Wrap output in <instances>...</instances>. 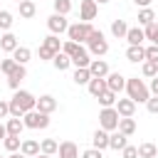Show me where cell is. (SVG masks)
Masks as SVG:
<instances>
[{
	"mask_svg": "<svg viewBox=\"0 0 158 158\" xmlns=\"http://www.w3.org/2000/svg\"><path fill=\"white\" fill-rule=\"evenodd\" d=\"M37 109V96L27 89H17L10 99V116L15 118H22L27 111H35Z\"/></svg>",
	"mask_w": 158,
	"mask_h": 158,
	"instance_id": "6da1fadb",
	"label": "cell"
},
{
	"mask_svg": "<svg viewBox=\"0 0 158 158\" xmlns=\"http://www.w3.org/2000/svg\"><path fill=\"white\" fill-rule=\"evenodd\" d=\"M126 96H128L131 101H136V104H146V101L151 99V89H148V84H146L143 79L128 77V79H126Z\"/></svg>",
	"mask_w": 158,
	"mask_h": 158,
	"instance_id": "7a4b0ae2",
	"label": "cell"
},
{
	"mask_svg": "<svg viewBox=\"0 0 158 158\" xmlns=\"http://www.w3.org/2000/svg\"><path fill=\"white\" fill-rule=\"evenodd\" d=\"M86 49H89V54L91 57H96V59H101L106 52H109V40H106V35L101 32V30H91V35H89V40H86Z\"/></svg>",
	"mask_w": 158,
	"mask_h": 158,
	"instance_id": "3957f363",
	"label": "cell"
},
{
	"mask_svg": "<svg viewBox=\"0 0 158 158\" xmlns=\"http://www.w3.org/2000/svg\"><path fill=\"white\" fill-rule=\"evenodd\" d=\"M91 30H94L91 22H81V20H79V22H72L69 30H67V40H72V42H77V44H86Z\"/></svg>",
	"mask_w": 158,
	"mask_h": 158,
	"instance_id": "277c9868",
	"label": "cell"
},
{
	"mask_svg": "<svg viewBox=\"0 0 158 158\" xmlns=\"http://www.w3.org/2000/svg\"><path fill=\"white\" fill-rule=\"evenodd\" d=\"M118 121H121V116H118L116 106H109V109H101L99 111V128L114 133V131H118Z\"/></svg>",
	"mask_w": 158,
	"mask_h": 158,
	"instance_id": "5b68a950",
	"label": "cell"
},
{
	"mask_svg": "<svg viewBox=\"0 0 158 158\" xmlns=\"http://www.w3.org/2000/svg\"><path fill=\"white\" fill-rule=\"evenodd\" d=\"M22 121H25V128H47L49 123H52V118H49V114H42V111H27L25 116H22Z\"/></svg>",
	"mask_w": 158,
	"mask_h": 158,
	"instance_id": "8992f818",
	"label": "cell"
},
{
	"mask_svg": "<svg viewBox=\"0 0 158 158\" xmlns=\"http://www.w3.org/2000/svg\"><path fill=\"white\" fill-rule=\"evenodd\" d=\"M69 20L64 17V15H57V12H52L49 17H47V30H49V35H67V30H69Z\"/></svg>",
	"mask_w": 158,
	"mask_h": 158,
	"instance_id": "52a82bcc",
	"label": "cell"
},
{
	"mask_svg": "<svg viewBox=\"0 0 158 158\" xmlns=\"http://www.w3.org/2000/svg\"><path fill=\"white\" fill-rule=\"evenodd\" d=\"M96 15H99V5L94 0H81L79 2V20L81 22H91Z\"/></svg>",
	"mask_w": 158,
	"mask_h": 158,
	"instance_id": "ba28073f",
	"label": "cell"
},
{
	"mask_svg": "<svg viewBox=\"0 0 158 158\" xmlns=\"http://www.w3.org/2000/svg\"><path fill=\"white\" fill-rule=\"evenodd\" d=\"M106 89H109V91H114V94L126 91V77H123V74H118V72H111V74L106 77Z\"/></svg>",
	"mask_w": 158,
	"mask_h": 158,
	"instance_id": "9c48e42d",
	"label": "cell"
},
{
	"mask_svg": "<svg viewBox=\"0 0 158 158\" xmlns=\"http://www.w3.org/2000/svg\"><path fill=\"white\" fill-rule=\"evenodd\" d=\"M57 106H59V104H57V99H54L52 94H42V96H37V111L52 116V114L57 111Z\"/></svg>",
	"mask_w": 158,
	"mask_h": 158,
	"instance_id": "30bf717a",
	"label": "cell"
},
{
	"mask_svg": "<svg viewBox=\"0 0 158 158\" xmlns=\"http://www.w3.org/2000/svg\"><path fill=\"white\" fill-rule=\"evenodd\" d=\"M89 64H91V54H89V49L81 44L79 52L72 57V67H74V69H89Z\"/></svg>",
	"mask_w": 158,
	"mask_h": 158,
	"instance_id": "8fae6325",
	"label": "cell"
},
{
	"mask_svg": "<svg viewBox=\"0 0 158 158\" xmlns=\"http://www.w3.org/2000/svg\"><path fill=\"white\" fill-rule=\"evenodd\" d=\"M25 77H27V67H25V64H17V67H15V72L7 77V86H10L12 91H17Z\"/></svg>",
	"mask_w": 158,
	"mask_h": 158,
	"instance_id": "7c38bea8",
	"label": "cell"
},
{
	"mask_svg": "<svg viewBox=\"0 0 158 158\" xmlns=\"http://www.w3.org/2000/svg\"><path fill=\"white\" fill-rule=\"evenodd\" d=\"M116 111H118L121 118H133V114H136V101H131L128 96H126V99H118V101H116Z\"/></svg>",
	"mask_w": 158,
	"mask_h": 158,
	"instance_id": "4fadbf2b",
	"label": "cell"
},
{
	"mask_svg": "<svg viewBox=\"0 0 158 158\" xmlns=\"http://www.w3.org/2000/svg\"><path fill=\"white\" fill-rule=\"evenodd\" d=\"M89 72H91V77H94V79H106V77L111 74V72H109V64H106L104 59H91Z\"/></svg>",
	"mask_w": 158,
	"mask_h": 158,
	"instance_id": "5bb4252c",
	"label": "cell"
},
{
	"mask_svg": "<svg viewBox=\"0 0 158 158\" xmlns=\"http://www.w3.org/2000/svg\"><path fill=\"white\" fill-rule=\"evenodd\" d=\"M17 47H20V40H17L12 32H2V37H0V49H2L5 54H12Z\"/></svg>",
	"mask_w": 158,
	"mask_h": 158,
	"instance_id": "9a60e30c",
	"label": "cell"
},
{
	"mask_svg": "<svg viewBox=\"0 0 158 158\" xmlns=\"http://www.w3.org/2000/svg\"><path fill=\"white\" fill-rule=\"evenodd\" d=\"M57 156H59V158H79L81 153H79V146H77L74 141H62Z\"/></svg>",
	"mask_w": 158,
	"mask_h": 158,
	"instance_id": "2e32d148",
	"label": "cell"
},
{
	"mask_svg": "<svg viewBox=\"0 0 158 158\" xmlns=\"http://www.w3.org/2000/svg\"><path fill=\"white\" fill-rule=\"evenodd\" d=\"M143 40H146V32H143V27H128V32H126V42H128V47H138V44H143Z\"/></svg>",
	"mask_w": 158,
	"mask_h": 158,
	"instance_id": "e0dca14e",
	"label": "cell"
},
{
	"mask_svg": "<svg viewBox=\"0 0 158 158\" xmlns=\"http://www.w3.org/2000/svg\"><path fill=\"white\" fill-rule=\"evenodd\" d=\"M91 148L106 151V148H109V131H104V128H96V131L91 133Z\"/></svg>",
	"mask_w": 158,
	"mask_h": 158,
	"instance_id": "ac0fdd59",
	"label": "cell"
},
{
	"mask_svg": "<svg viewBox=\"0 0 158 158\" xmlns=\"http://www.w3.org/2000/svg\"><path fill=\"white\" fill-rule=\"evenodd\" d=\"M126 146H128V136H123L121 131L109 133V148H111V151H123Z\"/></svg>",
	"mask_w": 158,
	"mask_h": 158,
	"instance_id": "d6986e66",
	"label": "cell"
},
{
	"mask_svg": "<svg viewBox=\"0 0 158 158\" xmlns=\"http://www.w3.org/2000/svg\"><path fill=\"white\" fill-rule=\"evenodd\" d=\"M20 153H22V156H27V158H35L37 153H42V151H40V141H35V138H22Z\"/></svg>",
	"mask_w": 158,
	"mask_h": 158,
	"instance_id": "ffe728a7",
	"label": "cell"
},
{
	"mask_svg": "<svg viewBox=\"0 0 158 158\" xmlns=\"http://www.w3.org/2000/svg\"><path fill=\"white\" fill-rule=\"evenodd\" d=\"M126 59H128L131 64H138V62L143 64V62H146V47H143V44L128 47V49H126Z\"/></svg>",
	"mask_w": 158,
	"mask_h": 158,
	"instance_id": "44dd1931",
	"label": "cell"
},
{
	"mask_svg": "<svg viewBox=\"0 0 158 158\" xmlns=\"http://www.w3.org/2000/svg\"><path fill=\"white\" fill-rule=\"evenodd\" d=\"M5 128H7V136H20V133L25 131V121H22V118L10 116V118L5 121Z\"/></svg>",
	"mask_w": 158,
	"mask_h": 158,
	"instance_id": "7402d4cb",
	"label": "cell"
},
{
	"mask_svg": "<svg viewBox=\"0 0 158 158\" xmlns=\"http://www.w3.org/2000/svg\"><path fill=\"white\" fill-rule=\"evenodd\" d=\"M126 32H128V22L126 20H111V35L116 40H126Z\"/></svg>",
	"mask_w": 158,
	"mask_h": 158,
	"instance_id": "603a6c76",
	"label": "cell"
},
{
	"mask_svg": "<svg viewBox=\"0 0 158 158\" xmlns=\"http://www.w3.org/2000/svg\"><path fill=\"white\" fill-rule=\"evenodd\" d=\"M10 57H12V59H15L17 64H27V62L32 59V49H30V47H22V44H20V47H17V49H15V52H12Z\"/></svg>",
	"mask_w": 158,
	"mask_h": 158,
	"instance_id": "cb8c5ba5",
	"label": "cell"
},
{
	"mask_svg": "<svg viewBox=\"0 0 158 158\" xmlns=\"http://www.w3.org/2000/svg\"><path fill=\"white\" fill-rule=\"evenodd\" d=\"M52 64H54V69H57V72H67V69L72 67V57H67L64 52H57V54H54V59H52Z\"/></svg>",
	"mask_w": 158,
	"mask_h": 158,
	"instance_id": "d4e9b609",
	"label": "cell"
},
{
	"mask_svg": "<svg viewBox=\"0 0 158 158\" xmlns=\"http://www.w3.org/2000/svg\"><path fill=\"white\" fill-rule=\"evenodd\" d=\"M138 158H158V146L151 143V141L141 143L138 146Z\"/></svg>",
	"mask_w": 158,
	"mask_h": 158,
	"instance_id": "484cf974",
	"label": "cell"
},
{
	"mask_svg": "<svg viewBox=\"0 0 158 158\" xmlns=\"http://www.w3.org/2000/svg\"><path fill=\"white\" fill-rule=\"evenodd\" d=\"M151 22H156V12L151 7H141L138 10V27H148Z\"/></svg>",
	"mask_w": 158,
	"mask_h": 158,
	"instance_id": "4316f807",
	"label": "cell"
},
{
	"mask_svg": "<svg viewBox=\"0 0 158 158\" xmlns=\"http://www.w3.org/2000/svg\"><path fill=\"white\" fill-rule=\"evenodd\" d=\"M72 79H74V84H77V86H86L94 77H91V72H89V69H74Z\"/></svg>",
	"mask_w": 158,
	"mask_h": 158,
	"instance_id": "83f0119b",
	"label": "cell"
},
{
	"mask_svg": "<svg viewBox=\"0 0 158 158\" xmlns=\"http://www.w3.org/2000/svg\"><path fill=\"white\" fill-rule=\"evenodd\" d=\"M86 89H89V94H91V96H96V99H99V96L106 91V79H91V81L86 84Z\"/></svg>",
	"mask_w": 158,
	"mask_h": 158,
	"instance_id": "f1b7e54d",
	"label": "cell"
},
{
	"mask_svg": "<svg viewBox=\"0 0 158 158\" xmlns=\"http://www.w3.org/2000/svg\"><path fill=\"white\" fill-rule=\"evenodd\" d=\"M12 22H15V15L10 12V10H0V32H10V27H12Z\"/></svg>",
	"mask_w": 158,
	"mask_h": 158,
	"instance_id": "f546056e",
	"label": "cell"
},
{
	"mask_svg": "<svg viewBox=\"0 0 158 158\" xmlns=\"http://www.w3.org/2000/svg\"><path fill=\"white\" fill-rule=\"evenodd\" d=\"M35 12H37V5H35L32 0H25V2H20V17H22V20H30V17H35Z\"/></svg>",
	"mask_w": 158,
	"mask_h": 158,
	"instance_id": "4dcf8cb0",
	"label": "cell"
},
{
	"mask_svg": "<svg viewBox=\"0 0 158 158\" xmlns=\"http://www.w3.org/2000/svg\"><path fill=\"white\" fill-rule=\"evenodd\" d=\"M40 44H44V47H47V49H52L54 54H57V52H62V40H59L57 35H47Z\"/></svg>",
	"mask_w": 158,
	"mask_h": 158,
	"instance_id": "1f68e13d",
	"label": "cell"
},
{
	"mask_svg": "<svg viewBox=\"0 0 158 158\" xmlns=\"http://www.w3.org/2000/svg\"><path fill=\"white\" fill-rule=\"evenodd\" d=\"M40 151L47 153V156H54V153L59 151V143H57L54 138H42V141H40Z\"/></svg>",
	"mask_w": 158,
	"mask_h": 158,
	"instance_id": "d6a6232c",
	"label": "cell"
},
{
	"mask_svg": "<svg viewBox=\"0 0 158 158\" xmlns=\"http://www.w3.org/2000/svg\"><path fill=\"white\" fill-rule=\"evenodd\" d=\"M141 74L146 77V79H153V77H158V62H143L141 64Z\"/></svg>",
	"mask_w": 158,
	"mask_h": 158,
	"instance_id": "836d02e7",
	"label": "cell"
},
{
	"mask_svg": "<svg viewBox=\"0 0 158 158\" xmlns=\"http://www.w3.org/2000/svg\"><path fill=\"white\" fill-rule=\"evenodd\" d=\"M116 101H118V94H114V91H104L101 96H99V104H101V109H109V106H116Z\"/></svg>",
	"mask_w": 158,
	"mask_h": 158,
	"instance_id": "e575fe53",
	"label": "cell"
},
{
	"mask_svg": "<svg viewBox=\"0 0 158 158\" xmlns=\"http://www.w3.org/2000/svg\"><path fill=\"white\" fill-rule=\"evenodd\" d=\"M2 146H5L7 153H17L20 146H22V138H20V136H7V138L2 141Z\"/></svg>",
	"mask_w": 158,
	"mask_h": 158,
	"instance_id": "d590c367",
	"label": "cell"
},
{
	"mask_svg": "<svg viewBox=\"0 0 158 158\" xmlns=\"http://www.w3.org/2000/svg\"><path fill=\"white\" fill-rule=\"evenodd\" d=\"M118 131H121L123 136H133V133H136V121H133V118H121V121H118Z\"/></svg>",
	"mask_w": 158,
	"mask_h": 158,
	"instance_id": "8d00e7d4",
	"label": "cell"
},
{
	"mask_svg": "<svg viewBox=\"0 0 158 158\" xmlns=\"http://www.w3.org/2000/svg\"><path fill=\"white\" fill-rule=\"evenodd\" d=\"M52 5H54V12L57 15H69L72 12V0H52Z\"/></svg>",
	"mask_w": 158,
	"mask_h": 158,
	"instance_id": "74e56055",
	"label": "cell"
},
{
	"mask_svg": "<svg viewBox=\"0 0 158 158\" xmlns=\"http://www.w3.org/2000/svg\"><path fill=\"white\" fill-rule=\"evenodd\" d=\"M15 67H17V62H15L12 57H5V59H0V72H2L5 77H10V74L15 72Z\"/></svg>",
	"mask_w": 158,
	"mask_h": 158,
	"instance_id": "f35d334b",
	"label": "cell"
},
{
	"mask_svg": "<svg viewBox=\"0 0 158 158\" xmlns=\"http://www.w3.org/2000/svg\"><path fill=\"white\" fill-rule=\"evenodd\" d=\"M79 47H81V44H77V42H72V40H64V42H62V52H64L67 57H74V54L79 52Z\"/></svg>",
	"mask_w": 158,
	"mask_h": 158,
	"instance_id": "ab89813d",
	"label": "cell"
},
{
	"mask_svg": "<svg viewBox=\"0 0 158 158\" xmlns=\"http://www.w3.org/2000/svg\"><path fill=\"white\" fill-rule=\"evenodd\" d=\"M37 54H40V59H42V62H52V59H54V52H52V49H47L44 44H40Z\"/></svg>",
	"mask_w": 158,
	"mask_h": 158,
	"instance_id": "60d3db41",
	"label": "cell"
},
{
	"mask_svg": "<svg viewBox=\"0 0 158 158\" xmlns=\"http://www.w3.org/2000/svg\"><path fill=\"white\" fill-rule=\"evenodd\" d=\"M121 158H138V146H126L123 151H121Z\"/></svg>",
	"mask_w": 158,
	"mask_h": 158,
	"instance_id": "b9f144b4",
	"label": "cell"
},
{
	"mask_svg": "<svg viewBox=\"0 0 158 158\" xmlns=\"http://www.w3.org/2000/svg\"><path fill=\"white\" fill-rule=\"evenodd\" d=\"M146 59L148 62H158V44H148L146 47Z\"/></svg>",
	"mask_w": 158,
	"mask_h": 158,
	"instance_id": "7bdbcfd3",
	"label": "cell"
},
{
	"mask_svg": "<svg viewBox=\"0 0 158 158\" xmlns=\"http://www.w3.org/2000/svg\"><path fill=\"white\" fill-rule=\"evenodd\" d=\"M101 153H104V151H99V148H86V151H81L79 158H104Z\"/></svg>",
	"mask_w": 158,
	"mask_h": 158,
	"instance_id": "ee69618b",
	"label": "cell"
},
{
	"mask_svg": "<svg viewBox=\"0 0 158 158\" xmlns=\"http://www.w3.org/2000/svg\"><path fill=\"white\" fill-rule=\"evenodd\" d=\"M156 30H158V22H151L148 27H143V32H146V40H151V42H153V37H156Z\"/></svg>",
	"mask_w": 158,
	"mask_h": 158,
	"instance_id": "f6af8a7d",
	"label": "cell"
},
{
	"mask_svg": "<svg viewBox=\"0 0 158 158\" xmlns=\"http://www.w3.org/2000/svg\"><path fill=\"white\" fill-rule=\"evenodd\" d=\"M146 109H148V114H158V96H151L146 101Z\"/></svg>",
	"mask_w": 158,
	"mask_h": 158,
	"instance_id": "bcb514c9",
	"label": "cell"
},
{
	"mask_svg": "<svg viewBox=\"0 0 158 158\" xmlns=\"http://www.w3.org/2000/svg\"><path fill=\"white\" fill-rule=\"evenodd\" d=\"M0 118H10V101L0 99Z\"/></svg>",
	"mask_w": 158,
	"mask_h": 158,
	"instance_id": "7dc6e473",
	"label": "cell"
},
{
	"mask_svg": "<svg viewBox=\"0 0 158 158\" xmlns=\"http://www.w3.org/2000/svg\"><path fill=\"white\" fill-rule=\"evenodd\" d=\"M148 89H151V96H158V77H153V79H151Z\"/></svg>",
	"mask_w": 158,
	"mask_h": 158,
	"instance_id": "c3c4849f",
	"label": "cell"
},
{
	"mask_svg": "<svg viewBox=\"0 0 158 158\" xmlns=\"http://www.w3.org/2000/svg\"><path fill=\"white\" fill-rule=\"evenodd\" d=\"M133 2H136L138 7H151V2H153V0H133Z\"/></svg>",
	"mask_w": 158,
	"mask_h": 158,
	"instance_id": "681fc988",
	"label": "cell"
},
{
	"mask_svg": "<svg viewBox=\"0 0 158 158\" xmlns=\"http://www.w3.org/2000/svg\"><path fill=\"white\" fill-rule=\"evenodd\" d=\"M7 158H27V156H22V153H20V151H17V153H10V156H7Z\"/></svg>",
	"mask_w": 158,
	"mask_h": 158,
	"instance_id": "f907efd6",
	"label": "cell"
},
{
	"mask_svg": "<svg viewBox=\"0 0 158 158\" xmlns=\"http://www.w3.org/2000/svg\"><path fill=\"white\" fill-rule=\"evenodd\" d=\"M35 158H52V156H47V153H37Z\"/></svg>",
	"mask_w": 158,
	"mask_h": 158,
	"instance_id": "816d5d0a",
	"label": "cell"
},
{
	"mask_svg": "<svg viewBox=\"0 0 158 158\" xmlns=\"http://www.w3.org/2000/svg\"><path fill=\"white\" fill-rule=\"evenodd\" d=\"M151 44H158V30H156V37H153V42Z\"/></svg>",
	"mask_w": 158,
	"mask_h": 158,
	"instance_id": "f5cc1de1",
	"label": "cell"
},
{
	"mask_svg": "<svg viewBox=\"0 0 158 158\" xmlns=\"http://www.w3.org/2000/svg\"><path fill=\"white\" fill-rule=\"evenodd\" d=\"M94 2H96V5H106L109 0H94Z\"/></svg>",
	"mask_w": 158,
	"mask_h": 158,
	"instance_id": "db71d44e",
	"label": "cell"
},
{
	"mask_svg": "<svg viewBox=\"0 0 158 158\" xmlns=\"http://www.w3.org/2000/svg\"><path fill=\"white\" fill-rule=\"evenodd\" d=\"M15 2H17V5H20V2H25V0H15Z\"/></svg>",
	"mask_w": 158,
	"mask_h": 158,
	"instance_id": "11a10c76",
	"label": "cell"
},
{
	"mask_svg": "<svg viewBox=\"0 0 158 158\" xmlns=\"http://www.w3.org/2000/svg\"><path fill=\"white\" fill-rule=\"evenodd\" d=\"M0 37H2V32H0Z\"/></svg>",
	"mask_w": 158,
	"mask_h": 158,
	"instance_id": "9f6ffc18",
	"label": "cell"
},
{
	"mask_svg": "<svg viewBox=\"0 0 158 158\" xmlns=\"http://www.w3.org/2000/svg\"><path fill=\"white\" fill-rule=\"evenodd\" d=\"M0 158H2V156H0Z\"/></svg>",
	"mask_w": 158,
	"mask_h": 158,
	"instance_id": "6f0895ef",
	"label": "cell"
},
{
	"mask_svg": "<svg viewBox=\"0 0 158 158\" xmlns=\"http://www.w3.org/2000/svg\"><path fill=\"white\" fill-rule=\"evenodd\" d=\"M0 10H2V7H0Z\"/></svg>",
	"mask_w": 158,
	"mask_h": 158,
	"instance_id": "680465c9",
	"label": "cell"
}]
</instances>
